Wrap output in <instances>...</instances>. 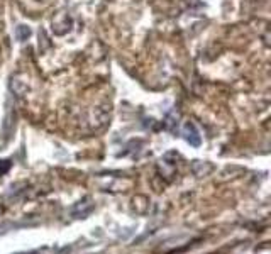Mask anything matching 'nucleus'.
I'll list each match as a JSON object with an SVG mask.
<instances>
[{"label": "nucleus", "instance_id": "obj_1", "mask_svg": "<svg viewBox=\"0 0 271 254\" xmlns=\"http://www.w3.org/2000/svg\"><path fill=\"white\" fill-rule=\"evenodd\" d=\"M183 136H185L186 142H190V146H195V148H199L200 142H202V138H200L199 131H197V127L193 126L192 122H186L185 126H183Z\"/></svg>", "mask_w": 271, "mask_h": 254}, {"label": "nucleus", "instance_id": "obj_2", "mask_svg": "<svg viewBox=\"0 0 271 254\" xmlns=\"http://www.w3.org/2000/svg\"><path fill=\"white\" fill-rule=\"evenodd\" d=\"M16 36L19 41H24V39H27L29 36H31V29H29L27 25H19V27L16 29Z\"/></svg>", "mask_w": 271, "mask_h": 254}, {"label": "nucleus", "instance_id": "obj_3", "mask_svg": "<svg viewBox=\"0 0 271 254\" xmlns=\"http://www.w3.org/2000/svg\"><path fill=\"white\" fill-rule=\"evenodd\" d=\"M10 168H12V163L9 160H0V175H5Z\"/></svg>", "mask_w": 271, "mask_h": 254}]
</instances>
